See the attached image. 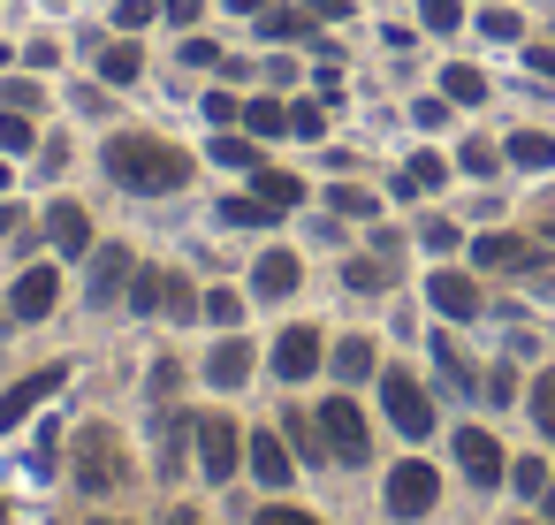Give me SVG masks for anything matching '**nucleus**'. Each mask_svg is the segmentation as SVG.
Here are the masks:
<instances>
[{
  "label": "nucleus",
  "instance_id": "49",
  "mask_svg": "<svg viewBox=\"0 0 555 525\" xmlns=\"http://www.w3.org/2000/svg\"><path fill=\"white\" fill-rule=\"evenodd\" d=\"M267 9V0H229V16H259Z\"/></svg>",
  "mask_w": 555,
  "mask_h": 525
},
{
  "label": "nucleus",
  "instance_id": "37",
  "mask_svg": "<svg viewBox=\"0 0 555 525\" xmlns=\"http://www.w3.org/2000/svg\"><path fill=\"white\" fill-rule=\"evenodd\" d=\"M153 16H160V0H115V24L122 31H145Z\"/></svg>",
  "mask_w": 555,
  "mask_h": 525
},
{
  "label": "nucleus",
  "instance_id": "28",
  "mask_svg": "<svg viewBox=\"0 0 555 525\" xmlns=\"http://www.w3.org/2000/svg\"><path fill=\"white\" fill-rule=\"evenodd\" d=\"M160 312H168V320H198V312H206V297H198L183 274H168V290H160Z\"/></svg>",
  "mask_w": 555,
  "mask_h": 525
},
{
  "label": "nucleus",
  "instance_id": "30",
  "mask_svg": "<svg viewBox=\"0 0 555 525\" xmlns=\"http://www.w3.org/2000/svg\"><path fill=\"white\" fill-rule=\"evenodd\" d=\"M532 426H540V441H555V373L532 381Z\"/></svg>",
  "mask_w": 555,
  "mask_h": 525
},
{
  "label": "nucleus",
  "instance_id": "45",
  "mask_svg": "<svg viewBox=\"0 0 555 525\" xmlns=\"http://www.w3.org/2000/svg\"><path fill=\"white\" fill-rule=\"evenodd\" d=\"M31 100H39V85H24V77L0 85V107H31Z\"/></svg>",
  "mask_w": 555,
  "mask_h": 525
},
{
  "label": "nucleus",
  "instance_id": "23",
  "mask_svg": "<svg viewBox=\"0 0 555 525\" xmlns=\"http://www.w3.org/2000/svg\"><path fill=\"white\" fill-rule=\"evenodd\" d=\"M251 191H259L267 206H282V214L305 199V183H297V176H282V168H251Z\"/></svg>",
  "mask_w": 555,
  "mask_h": 525
},
{
  "label": "nucleus",
  "instance_id": "51",
  "mask_svg": "<svg viewBox=\"0 0 555 525\" xmlns=\"http://www.w3.org/2000/svg\"><path fill=\"white\" fill-rule=\"evenodd\" d=\"M547 525H555V472H547Z\"/></svg>",
  "mask_w": 555,
  "mask_h": 525
},
{
  "label": "nucleus",
  "instance_id": "20",
  "mask_svg": "<svg viewBox=\"0 0 555 525\" xmlns=\"http://www.w3.org/2000/svg\"><path fill=\"white\" fill-rule=\"evenodd\" d=\"M441 100H456V107H479V100H487V77H479L472 62H449V69H441Z\"/></svg>",
  "mask_w": 555,
  "mask_h": 525
},
{
  "label": "nucleus",
  "instance_id": "11",
  "mask_svg": "<svg viewBox=\"0 0 555 525\" xmlns=\"http://www.w3.org/2000/svg\"><path fill=\"white\" fill-rule=\"evenodd\" d=\"M198 464L206 479H236V419H198Z\"/></svg>",
  "mask_w": 555,
  "mask_h": 525
},
{
  "label": "nucleus",
  "instance_id": "40",
  "mask_svg": "<svg viewBox=\"0 0 555 525\" xmlns=\"http://www.w3.org/2000/svg\"><path fill=\"white\" fill-rule=\"evenodd\" d=\"M160 16H168V24H176V31H191V24H198V16H206V0H160Z\"/></svg>",
  "mask_w": 555,
  "mask_h": 525
},
{
  "label": "nucleus",
  "instance_id": "12",
  "mask_svg": "<svg viewBox=\"0 0 555 525\" xmlns=\"http://www.w3.org/2000/svg\"><path fill=\"white\" fill-rule=\"evenodd\" d=\"M472 259H479L487 274H525V267H540V244H525V236H479Z\"/></svg>",
  "mask_w": 555,
  "mask_h": 525
},
{
  "label": "nucleus",
  "instance_id": "48",
  "mask_svg": "<svg viewBox=\"0 0 555 525\" xmlns=\"http://www.w3.org/2000/svg\"><path fill=\"white\" fill-rule=\"evenodd\" d=\"M532 77H547V85H555V47H532Z\"/></svg>",
  "mask_w": 555,
  "mask_h": 525
},
{
  "label": "nucleus",
  "instance_id": "46",
  "mask_svg": "<svg viewBox=\"0 0 555 525\" xmlns=\"http://www.w3.org/2000/svg\"><path fill=\"white\" fill-rule=\"evenodd\" d=\"M183 62H191V69H221V54H214L206 39H183Z\"/></svg>",
  "mask_w": 555,
  "mask_h": 525
},
{
  "label": "nucleus",
  "instance_id": "47",
  "mask_svg": "<svg viewBox=\"0 0 555 525\" xmlns=\"http://www.w3.org/2000/svg\"><path fill=\"white\" fill-rule=\"evenodd\" d=\"M426 252H456V229L449 221H426Z\"/></svg>",
  "mask_w": 555,
  "mask_h": 525
},
{
  "label": "nucleus",
  "instance_id": "42",
  "mask_svg": "<svg viewBox=\"0 0 555 525\" xmlns=\"http://www.w3.org/2000/svg\"><path fill=\"white\" fill-rule=\"evenodd\" d=\"M251 525H320V517H312V510H289V502H274V510H259Z\"/></svg>",
  "mask_w": 555,
  "mask_h": 525
},
{
  "label": "nucleus",
  "instance_id": "43",
  "mask_svg": "<svg viewBox=\"0 0 555 525\" xmlns=\"http://www.w3.org/2000/svg\"><path fill=\"white\" fill-rule=\"evenodd\" d=\"M411 123H418V130H441V123H449V100H418Z\"/></svg>",
  "mask_w": 555,
  "mask_h": 525
},
{
  "label": "nucleus",
  "instance_id": "36",
  "mask_svg": "<svg viewBox=\"0 0 555 525\" xmlns=\"http://www.w3.org/2000/svg\"><path fill=\"white\" fill-rule=\"evenodd\" d=\"M206 320H214V328H236V320H244L236 290H206Z\"/></svg>",
  "mask_w": 555,
  "mask_h": 525
},
{
  "label": "nucleus",
  "instance_id": "44",
  "mask_svg": "<svg viewBox=\"0 0 555 525\" xmlns=\"http://www.w3.org/2000/svg\"><path fill=\"white\" fill-rule=\"evenodd\" d=\"M305 16H312V24H343V16H350V0H305Z\"/></svg>",
  "mask_w": 555,
  "mask_h": 525
},
{
  "label": "nucleus",
  "instance_id": "32",
  "mask_svg": "<svg viewBox=\"0 0 555 525\" xmlns=\"http://www.w3.org/2000/svg\"><path fill=\"white\" fill-rule=\"evenodd\" d=\"M327 199H335V214H358V221H373V214H380V199H373V191H358V183H335Z\"/></svg>",
  "mask_w": 555,
  "mask_h": 525
},
{
  "label": "nucleus",
  "instance_id": "16",
  "mask_svg": "<svg viewBox=\"0 0 555 525\" xmlns=\"http://www.w3.org/2000/svg\"><path fill=\"white\" fill-rule=\"evenodd\" d=\"M130 274H138V267H130V252H122V244H115V252H100V259H92V305H115V290H130Z\"/></svg>",
  "mask_w": 555,
  "mask_h": 525
},
{
  "label": "nucleus",
  "instance_id": "34",
  "mask_svg": "<svg viewBox=\"0 0 555 525\" xmlns=\"http://www.w3.org/2000/svg\"><path fill=\"white\" fill-rule=\"evenodd\" d=\"M456 168H464V176H479V183H487V176H494V168H502V153H494V145H479V138H472V145H464V153H456Z\"/></svg>",
  "mask_w": 555,
  "mask_h": 525
},
{
  "label": "nucleus",
  "instance_id": "14",
  "mask_svg": "<svg viewBox=\"0 0 555 525\" xmlns=\"http://www.w3.org/2000/svg\"><path fill=\"white\" fill-rule=\"evenodd\" d=\"M206 381H214V388H244V381H251V343H244V335H221L214 358H206Z\"/></svg>",
  "mask_w": 555,
  "mask_h": 525
},
{
  "label": "nucleus",
  "instance_id": "35",
  "mask_svg": "<svg viewBox=\"0 0 555 525\" xmlns=\"http://www.w3.org/2000/svg\"><path fill=\"white\" fill-rule=\"evenodd\" d=\"M509 479H517V495H532V502L547 495V464H540V457H517V464H509Z\"/></svg>",
  "mask_w": 555,
  "mask_h": 525
},
{
  "label": "nucleus",
  "instance_id": "21",
  "mask_svg": "<svg viewBox=\"0 0 555 525\" xmlns=\"http://www.w3.org/2000/svg\"><path fill=\"white\" fill-rule=\"evenodd\" d=\"M343 282H350V290H365V297H373V290H388V282H396V259H388V244H380L373 259H350V267H343Z\"/></svg>",
  "mask_w": 555,
  "mask_h": 525
},
{
  "label": "nucleus",
  "instance_id": "7",
  "mask_svg": "<svg viewBox=\"0 0 555 525\" xmlns=\"http://www.w3.org/2000/svg\"><path fill=\"white\" fill-rule=\"evenodd\" d=\"M47 244H54L62 259H85V252H92V214H85L77 199H54V206H47Z\"/></svg>",
  "mask_w": 555,
  "mask_h": 525
},
{
  "label": "nucleus",
  "instance_id": "6",
  "mask_svg": "<svg viewBox=\"0 0 555 525\" xmlns=\"http://www.w3.org/2000/svg\"><path fill=\"white\" fill-rule=\"evenodd\" d=\"M62 381H69V366H39V373H24L9 396H0V434H9V426H24L47 396H62Z\"/></svg>",
  "mask_w": 555,
  "mask_h": 525
},
{
  "label": "nucleus",
  "instance_id": "27",
  "mask_svg": "<svg viewBox=\"0 0 555 525\" xmlns=\"http://www.w3.org/2000/svg\"><path fill=\"white\" fill-rule=\"evenodd\" d=\"M160 290H168V274H160V267H138V274H130V312L153 320V312H160Z\"/></svg>",
  "mask_w": 555,
  "mask_h": 525
},
{
  "label": "nucleus",
  "instance_id": "15",
  "mask_svg": "<svg viewBox=\"0 0 555 525\" xmlns=\"http://www.w3.org/2000/svg\"><path fill=\"white\" fill-rule=\"evenodd\" d=\"M244 457H251L259 487H289V449H282V434H251V441H244Z\"/></svg>",
  "mask_w": 555,
  "mask_h": 525
},
{
  "label": "nucleus",
  "instance_id": "10",
  "mask_svg": "<svg viewBox=\"0 0 555 525\" xmlns=\"http://www.w3.org/2000/svg\"><path fill=\"white\" fill-rule=\"evenodd\" d=\"M426 297H434V312H441V320H479V282H472V274H456V267H441V274L426 282Z\"/></svg>",
  "mask_w": 555,
  "mask_h": 525
},
{
  "label": "nucleus",
  "instance_id": "50",
  "mask_svg": "<svg viewBox=\"0 0 555 525\" xmlns=\"http://www.w3.org/2000/svg\"><path fill=\"white\" fill-rule=\"evenodd\" d=\"M9 229H16V206H0V236H9Z\"/></svg>",
  "mask_w": 555,
  "mask_h": 525
},
{
  "label": "nucleus",
  "instance_id": "53",
  "mask_svg": "<svg viewBox=\"0 0 555 525\" xmlns=\"http://www.w3.org/2000/svg\"><path fill=\"white\" fill-rule=\"evenodd\" d=\"M547 236H555V221H547Z\"/></svg>",
  "mask_w": 555,
  "mask_h": 525
},
{
  "label": "nucleus",
  "instance_id": "52",
  "mask_svg": "<svg viewBox=\"0 0 555 525\" xmlns=\"http://www.w3.org/2000/svg\"><path fill=\"white\" fill-rule=\"evenodd\" d=\"M0 191H9V168H0Z\"/></svg>",
  "mask_w": 555,
  "mask_h": 525
},
{
  "label": "nucleus",
  "instance_id": "41",
  "mask_svg": "<svg viewBox=\"0 0 555 525\" xmlns=\"http://www.w3.org/2000/svg\"><path fill=\"white\" fill-rule=\"evenodd\" d=\"M479 31H487V39H517V31H525V24H517V16H509V9H487V16H479Z\"/></svg>",
  "mask_w": 555,
  "mask_h": 525
},
{
  "label": "nucleus",
  "instance_id": "29",
  "mask_svg": "<svg viewBox=\"0 0 555 525\" xmlns=\"http://www.w3.org/2000/svg\"><path fill=\"white\" fill-rule=\"evenodd\" d=\"M39 138H31V115L24 107H0V153H31Z\"/></svg>",
  "mask_w": 555,
  "mask_h": 525
},
{
  "label": "nucleus",
  "instance_id": "9",
  "mask_svg": "<svg viewBox=\"0 0 555 525\" xmlns=\"http://www.w3.org/2000/svg\"><path fill=\"white\" fill-rule=\"evenodd\" d=\"M456 464H464L479 487H494V479L509 472V457H502V441H494L487 426H464V434H456Z\"/></svg>",
  "mask_w": 555,
  "mask_h": 525
},
{
  "label": "nucleus",
  "instance_id": "18",
  "mask_svg": "<svg viewBox=\"0 0 555 525\" xmlns=\"http://www.w3.org/2000/svg\"><path fill=\"white\" fill-rule=\"evenodd\" d=\"M441 183H449V161H441V153H411V168L396 176L403 199H426V191H441Z\"/></svg>",
  "mask_w": 555,
  "mask_h": 525
},
{
  "label": "nucleus",
  "instance_id": "19",
  "mask_svg": "<svg viewBox=\"0 0 555 525\" xmlns=\"http://www.w3.org/2000/svg\"><path fill=\"white\" fill-rule=\"evenodd\" d=\"M251 290H259V297H289V290H297V252H267V259L251 267Z\"/></svg>",
  "mask_w": 555,
  "mask_h": 525
},
{
  "label": "nucleus",
  "instance_id": "17",
  "mask_svg": "<svg viewBox=\"0 0 555 525\" xmlns=\"http://www.w3.org/2000/svg\"><path fill=\"white\" fill-rule=\"evenodd\" d=\"M502 161H509V168H532V176H547V168H555V138H547V130H517V138L502 145Z\"/></svg>",
  "mask_w": 555,
  "mask_h": 525
},
{
  "label": "nucleus",
  "instance_id": "39",
  "mask_svg": "<svg viewBox=\"0 0 555 525\" xmlns=\"http://www.w3.org/2000/svg\"><path fill=\"white\" fill-rule=\"evenodd\" d=\"M206 123H221V130H229V123H244V107H236V92H206Z\"/></svg>",
  "mask_w": 555,
  "mask_h": 525
},
{
  "label": "nucleus",
  "instance_id": "22",
  "mask_svg": "<svg viewBox=\"0 0 555 525\" xmlns=\"http://www.w3.org/2000/svg\"><path fill=\"white\" fill-rule=\"evenodd\" d=\"M100 77H107V85H138V77H145V54H138L130 39H115V47L100 54Z\"/></svg>",
  "mask_w": 555,
  "mask_h": 525
},
{
  "label": "nucleus",
  "instance_id": "38",
  "mask_svg": "<svg viewBox=\"0 0 555 525\" xmlns=\"http://www.w3.org/2000/svg\"><path fill=\"white\" fill-rule=\"evenodd\" d=\"M418 16H426V31H456V24H464V9H456V0H426Z\"/></svg>",
  "mask_w": 555,
  "mask_h": 525
},
{
  "label": "nucleus",
  "instance_id": "5",
  "mask_svg": "<svg viewBox=\"0 0 555 525\" xmlns=\"http://www.w3.org/2000/svg\"><path fill=\"white\" fill-rule=\"evenodd\" d=\"M434 502H441L434 464H396V472H388V517H426Z\"/></svg>",
  "mask_w": 555,
  "mask_h": 525
},
{
  "label": "nucleus",
  "instance_id": "4",
  "mask_svg": "<svg viewBox=\"0 0 555 525\" xmlns=\"http://www.w3.org/2000/svg\"><path fill=\"white\" fill-rule=\"evenodd\" d=\"M312 426H320L327 457H343V464H365V449H373V441H365V419H358V404H350V396H327Z\"/></svg>",
  "mask_w": 555,
  "mask_h": 525
},
{
  "label": "nucleus",
  "instance_id": "31",
  "mask_svg": "<svg viewBox=\"0 0 555 525\" xmlns=\"http://www.w3.org/2000/svg\"><path fill=\"white\" fill-rule=\"evenodd\" d=\"M214 161H221V168H259V145L229 130V138H214Z\"/></svg>",
  "mask_w": 555,
  "mask_h": 525
},
{
  "label": "nucleus",
  "instance_id": "54",
  "mask_svg": "<svg viewBox=\"0 0 555 525\" xmlns=\"http://www.w3.org/2000/svg\"><path fill=\"white\" fill-rule=\"evenodd\" d=\"M100 525H107V517H100Z\"/></svg>",
  "mask_w": 555,
  "mask_h": 525
},
{
  "label": "nucleus",
  "instance_id": "25",
  "mask_svg": "<svg viewBox=\"0 0 555 525\" xmlns=\"http://www.w3.org/2000/svg\"><path fill=\"white\" fill-rule=\"evenodd\" d=\"M244 130H251V138H289V107H282V100H251V107H244Z\"/></svg>",
  "mask_w": 555,
  "mask_h": 525
},
{
  "label": "nucleus",
  "instance_id": "33",
  "mask_svg": "<svg viewBox=\"0 0 555 525\" xmlns=\"http://www.w3.org/2000/svg\"><path fill=\"white\" fill-rule=\"evenodd\" d=\"M320 130H327V107L320 100H297L289 107V138H320Z\"/></svg>",
  "mask_w": 555,
  "mask_h": 525
},
{
  "label": "nucleus",
  "instance_id": "2",
  "mask_svg": "<svg viewBox=\"0 0 555 525\" xmlns=\"http://www.w3.org/2000/svg\"><path fill=\"white\" fill-rule=\"evenodd\" d=\"M77 487L85 495H115V487H130V457H122V441H115V426H77Z\"/></svg>",
  "mask_w": 555,
  "mask_h": 525
},
{
  "label": "nucleus",
  "instance_id": "1",
  "mask_svg": "<svg viewBox=\"0 0 555 525\" xmlns=\"http://www.w3.org/2000/svg\"><path fill=\"white\" fill-rule=\"evenodd\" d=\"M107 176L122 183V191H138V199H160V191H183L191 183V153H176L168 138H145V130H122V138H107Z\"/></svg>",
  "mask_w": 555,
  "mask_h": 525
},
{
  "label": "nucleus",
  "instance_id": "3",
  "mask_svg": "<svg viewBox=\"0 0 555 525\" xmlns=\"http://www.w3.org/2000/svg\"><path fill=\"white\" fill-rule=\"evenodd\" d=\"M380 411H388V426L396 434H411V441H426L434 434V396L418 388V373H403V366H388L380 373Z\"/></svg>",
  "mask_w": 555,
  "mask_h": 525
},
{
  "label": "nucleus",
  "instance_id": "8",
  "mask_svg": "<svg viewBox=\"0 0 555 525\" xmlns=\"http://www.w3.org/2000/svg\"><path fill=\"white\" fill-rule=\"evenodd\" d=\"M54 305H62V274H54V267H24L16 290H9V312H16V320H47Z\"/></svg>",
  "mask_w": 555,
  "mask_h": 525
},
{
  "label": "nucleus",
  "instance_id": "24",
  "mask_svg": "<svg viewBox=\"0 0 555 525\" xmlns=\"http://www.w3.org/2000/svg\"><path fill=\"white\" fill-rule=\"evenodd\" d=\"M274 214H282V206H267L259 191H244V199H221V221H229V229H267Z\"/></svg>",
  "mask_w": 555,
  "mask_h": 525
},
{
  "label": "nucleus",
  "instance_id": "26",
  "mask_svg": "<svg viewBox=\"0 0 555 525\" xmlns=\"http://www.w3.org/2000/svg\"><path fill=\"white\" fill-rule=\"evenodd\" d=\"M373 366H380V350H373L365 335H350V343H335V373H343V381H365Z\"/></svg>",
  "mask_w": 555,
  "mask_h": 525
},
{
  "label": "nucleus",
  "instance_id": "13",
  "mask_svg": "<svg viewBox=\"0 0 555 525\" xmlns=\"http://www.w3.org/2000/svg\"><path fill=\"white\" fill-rule=\"evenodd\" d=\"M274 373H282V381H312V373H320V328H289V335L274 343Z\"/></svg>",
  "mask_w": 555,
  "mask_h": 525
}]
</instances>
